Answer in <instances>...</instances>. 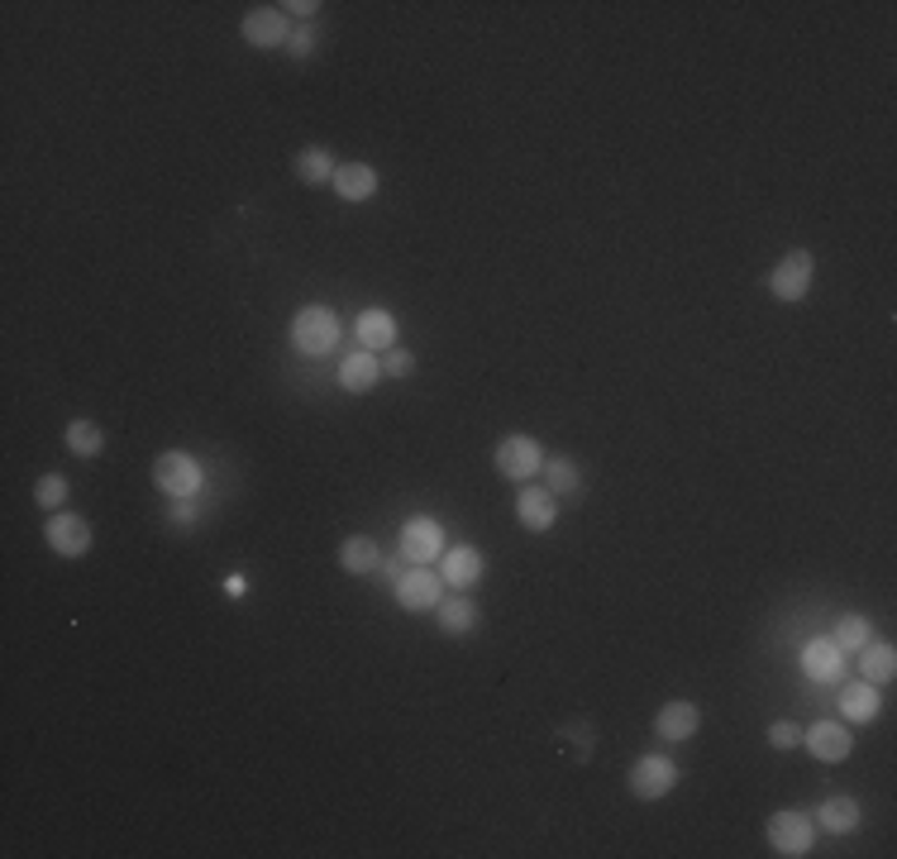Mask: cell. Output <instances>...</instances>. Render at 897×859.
Here are the masks:
<instances>
[{"instance_id":"cell-1","label":"cell","mask_w":897,"mask_h":859,"mask_svg":"<svg viewBox=\"0 0 897 859\" xmlns=\"http://www.w3.org/2000/svg\"><path fill=\"white\" fill-rule=\"evenodd\" d=\"M339 344V315L329 306H301L292 315V349L306 359H325Z\"/></svg>"},{"instance_id":"cell-2","label":"cell","mask_w":897,"mask_h":859,"mask_svg":"<svg viewBox=\"0 0 897 859\" xmlns=\"http://www.w3.org/2000/svg\"><path fill=\"white\" fill-rule=\"evenodd\" d=\"M149 473H153L158 492H167L173 501H187V497H196V487H201V464H196V454H187V449L158 454Z\"/></svg>"},{"instance_id":"cell-3","label":"cell","mask_w":897,"mask_h":859,"mask_svg":"<svg viewBox=\"0 0 897 859\" xmlns=\"http://www.w3.org/2000/svg\"><path fill=\"white\" fill-rule=\"evenodd\" d=\"M492 468L506 483H531L535 473H545V449H539L531 434H506V440L492 449Z\"/></svg>"},{"instance_id":"cell-4","label":"cell","mask_w":897,"mask_h":859,"mask_svg":"<svg viewBox=\"0 0 897 859\" xmlns=\"http://www.w3.org/2000/svg\"><path fill=\"white\" fill-rule=\"evenodd\" d=\"M678 764H673L668 755H640L636 764H630V792H636L640 802H659L668 798L673 788H678Z\"/></svg>"},{"instance_id":"cell-5","label":"cell","mask_w":897,"mask_h":859,"mask_svg":"<svg viewBox=\"0 0 897 859\" xmlns=\"http://www.w3.org/2000/svg\"><path fill=\"white\" fill-rule=\"evenodd\" d=\"M812 277H816V258L807 254V248H793V254H783L778 258V268L769 272V292L793 306V301H802L812 292Z\"/></svg>"},{"instance_id":"cell-6","label":"cell","mask_w":897,"mask_h":859,"mask_svg":"<svg viewBox=\"0 0 897 859\" xmlns=\"http://www.w3.org/2000/svg\"><path fill=\"white\" fill-rule=\"evenodd\" d=\"M44 539L58 559H82L91 549V525H86V515H77V511H53L48 525H44Z\"/></svg>"},{"instance_id":"cell-7","label":"cell","mask_w":897,"mask_h":859,"mask_svg":"<svg viewBox=\"0 0 897 859\" xmlns=\"http://www.w3.org/2000/svg\"><path fill=\"white\" fill-rule=\"evenodd\" d=\"M812 836H816L812 822H807V816H802V812H793V808L769 816V845H773V855H783V859H802V855L812 850Z\"/></svg>"},{"instance_id":"cell-8","label":"cell","mask_w":897,"mask_h":859,"mask_svg":"<svg viewBox=\"0 0 897 859\" xmlns=\"http://www.w3.org/2000/svg\"><path fill=\"white\" fill-rule=\"evenodd\" d=\"M444 602V578H434L430 568H406L397 578V606L401 612H434Z\"/></svg>"},{"instance_id":"cell-9","label":"cell","mask_w":897,"mask_h":859,"mask_svg":"<svg viewBox=\"0 0 897 859\" xmlns=\"http://www.w3.org/2000/svg\"><path fill=\"white\" fill-rule=\"evenodd\" d=\"M401 554L420 568L434 564L444 554V525L430 521V515H411V521L401 525Z\"/></svg>"},{"instance_id":"cell-10","label":"cell","mask_w":897,"mask_h":859,"mask_svg":"<svg viewBox=\"0 0 897 859\" xmlns=\"http://www.w3.org/2000/svg\"><path fill=\"white\" fill-rule=\"evenodd\" d=\"M516 521H521L531 535L554 531V521H559V497H554L549 487L521 483V492H516Z\"/></svg>"},{"instance_id":"cell-11","label":"cell","mask_w":897,"mask_h":859,"mask_svg":"<svg viewBox=\"0 0 897 859\" xmlns=\"http://www.w3.org/2000/svg\"><path fill=\"white\" fill-rule=\"evenodd\" d=\"M802 673H807L812 683H840V673H846V650L830 636L807 640V650H802Z\"/></svg>"},{"instance_id":"cell-12","label":"cell","mask_w":897,"mask_h":859,"mask_svg":"<svg viewBox=\"0 0 897 859\" xmlns=\"http://www.w3.org/2000/svg\"><path fill=\"white\" fill-rule=\"evenodd\" d=\"M802 745H807L822 764H840V759H850L854 735H850L840 721H816L812 731H802Z\"/></svg>"},{"instance_id":"cell-13","label":"cell","mask_w":897,"mask_h":859,"mask_svg":"<svg viewBox=\"0 0 897 859\" xmlns=\"http://www.w3.org/2000/svg\"><path fill=\"white\" fill-rule=\"evenodd\" d=\"M697 725H702V707L688 703V697H673L668 707H659V717H654V735L659 740H692L697 735Z\"/></svg>"},{"instance_id":"cell-14","label":"cell","mask_w":897,"mask_h":859,"mask_svg":"<svg viewBox=\"0 0 897 859\" xmlns=\"http://www.w3.org/2000/svg\"><path fill=\"white\" fill-rule=\"evenodd\" d=\"M377 167L373 163H339V172H335V191H339V201H373L377 196Z\"/></svg>"},{"instance_id":"cell-15","label":"cell","mask_w":897,"mask_h":859,"mask_svg":"<svg viewBox=\"0 0 897 859\" xmlns=\"http://www.w3.org/2000/svg\"><path fill=\"white\" fill-rule=\"evenodd\" d=\"M244 38L254 48H277V44H287V15L277 5H258V10H248L244 15Z\"/></svg>"},{"instance_id":"cell-16","label":"cell","mask_w":897,"mask_h":859,"mask_svg":"<svg viewBox=\"0 0 897 859\" xmlns=\"http://www.w3.org/2000/svg\"><path fill=\"white\" fill-rule=\"evenodd\" d=\"M353 335H359L363 349H392L397 344V321H392V311H382V306H368L359 311V321H353Z\"/></svg>"},{"instance_id":"cell-17","label":"cell","mask_w":897,"mask_h":859,"mask_svg":"<svg viewBox=\"0 0 897 859\" xmlns=\"http://www.w3.org/2000/svg\"><path fill=\"white\" fill-rule=\"evenodd\" d=\"M482 573H487V559H482V554L478 549H449L444 554V583L449 588H458V592H464V588H478L482 583Z\"/></svg>"},{"instance_id":"cell-18","label":"cell","mask_w":897,"mask_h":859,"mask_svg":"<svg viewBox=\"0 0 897 859\" xmlns=\"http://www.w3.org/2000/svg\"><path fill=\"white\" fill-rule=\"evenodd\" d=\"M377 378H382V359L373 349H359V353H349V359L339 363V387L345 392H373Z\"/></svg>"},{"instance_id":"cell-19","label":"cell","mask_w":897,"mask_h":859,"mask_svg":"<svg viewBox=\"0 0 897 859\" xmlns=\"http://www.w3.org/2000/svg\"><path fill=\"white\" fill-rule=\"evenodd\" d=\"M434 626H440V636H468L473 626H478V602L473 597H444L440 606H434Z\"/></svg>"},{"instance_id":"cell-20","label":"cell","mask_w":897,"mask_h":859,"mask_svg":"<svg viewBox=\"0 0 897 859\" xmlns=\"http://www.w3.org/2000/svg\"><path fill=\"white\" fill-rule=\"evenodd\" d=\"M292 167H296V177L306 182V187H321V182H335V153L321 149V143H306L296 158H292Z\"/></svg>"},{"instance_id":"cell-21","label":"cell","mask_w":897,"mask_h":859,"mask_svg":"<svg viewBox=\"0 0 897 859\" xmlns=\"http://www.w3.org/2000/svg\"><path fill=\"white\" fill-rule=\"evenodd\" d=\"M816 812H822V826L830 831V836H850V831H860V822H864L860 802L846 798V792H840V798H826Z\"/></svg>"},{"instance_id":"cell-22","label":"cell","mask_w":897,"mask_h":859,"mask_svg":"<svg viewBox=\"0 0 897 859\" xmlns=\"http://www.w3.org/2000/svg\"><path fill=\"white\" fill-rule=\"evenodd\" d=\"M339 568L345 573H373V568H382V549L373 545V535H349L345 545H339Z\"/></svg>"},{"instance_id":"cell-23","label":"cell","mask_w":897,"mask_h":859,"mask_svg":"<svg viewBox=\"0 0 897 859\" xmlns=\"http://www.w3.org/2000/svg\"><path fill=\"white\" fill-rule=\"evenodd\" d=\"M878 703H883V697H878V683H850L846 687V693H840V717H846V721H874L878 717Z\"/></svg>"},{"instance_id":"cell-24","label":"cell","mask_w":897,"mask_h":859,"mask_svg":"<svg viewBox=\"0 0 897 859\" xmlns=\"http://www.w3.org/2000/svg\"><path fill=\"white\" fill-rule=\"evenodd\" d=\"M62 440H68V449H72L77 458H96L101 449H105V430L96 426V420H68Z\"/></svg>"},{"instance_id":"cell-25","label":"cell","mask_w":897,"mask_h":859,"mask_svg":"<svg viewBox=\"0 0 897 859\" xmlns=\"http://www.w3.org/2000/svg\"><path fill=\"white\" fill-rule=\"evenodd\" d=\"M860 654H864L860 669H864L869 683H888L893 673H897V650H893V645H874V640H869Z\"/></svg>"},{"instance_id":"cell-26","label":"cell","mask_w":897,"mask_h":859,"mask_svg":"<svg viewBox=\"0 0 897 859\" xmlns=\"http://www.w3.org/2000/svg\"><path fill=\"white\" fill-rule=\"evenodd\" d=\"M68 478L62 473H44V478L34 483V507H44V511H58V507H68Z\"/></svg>"},{"instance_id":"cell-27","label":"cell","mask_w":897,"mask_h":859,"mask_svg":"<svg viewBox=\"0 0 897 859\" xmlns=\"http://www.w3.org/2000/svg\"><path fill=\"white\" fill-rule=\"evenodd\" d=\"M545 478H549V492H554V497L578 492V487H583V478H578V464H573V458H563V454L545 464Z\"/></svg>"},{"instance_id":"cell-28","label":"cell","mask_w":897,"mask_h":859,"mask_svg":"<svg viewBox=\"0 0 897 859\" xmlns=\"http://www.w3.org/2000/svg\"><path fill=\"white\" fill-rule=\"evenodd\" d=\"M836 645H840L846 654H860L864 645H869V620H864V616H846V620L836 626Z\"/></svg>"},{"instance_id":"cell-29","label":"cell","mask_w":897,"mask_h":859,"mask_svg":"<svg viewBox=\"0 0 897 859\" xmlns=\"http://www.w3.org/2000/svg\"><path fill=\"white\" fill-rule=\"evenodd\" d=\"M769 745L773 750H797L802 745V725L797 721H773L769 725Z\"/></svg>"},{"instance_id":"cell-30","label":"cell","mask_w":897,"mask_h":859,"mask_svg":"<svg viewBox=\"0 0 897 859\" xmlns=\"http://www.w3.org/2000/svg\"><path fill=\"white\" fill-rule=\"evenodd\" d=\"M382 373L387 378H411L416 373V359L406 349H387V359H382Z\"/></svg>"},{"instance_id":"cell-31","label":"cell","mask_w":897,"mask_h":859,"mask_svg":"<svg viewBox=\"0 0 897 859\" xmlns=\"http://www.w3.org/2000/svg\"><path fill=\"white\" fill-rule=\"evenodd\" d=\"M277 10H292V15H301V20H311V15H315V10H321V5H315V0H287V5H277Z\"/></svg>"},{"instance_id":"cell-32","label":"cell","mask_w":897,"mask_h":859,"mask_svg":"<svg viewBox=\"0 0 897 859\" xmlns=\"http://www.w3.org/2000/svg\"><path fill=\"white\" fill-rule=\"evenodd\" d=\"M311 44H315V38H311V30L292 34V53H296V58H306V53H311Z\"/></svg>"},{"instance_id":"cell-33","label":"cell","mask_w":897,"mask_h":859,"mask_svg":"<svg viewBox=\"0 0 897 859\" xmlns=\"http://www.w3.org/2000/svg\"><path fill=\"white\" fill-rule=\"evenodd\" d=\"M382 568H387V578H392V583H397V578L406 573V554H401V559H387V564H382Z\"/></svg>"},{"instance_id":"cell-34","label":"cell","mask_w":897,"mask_h":859,"mask_svg":"<svg viewBox=\"0 0 897 859\" xmlns=\"http://www.w3.org/2000/svg\"><path fill=\"white\" fill-rule=\"evenodd\" d=\"M191 501V497H187ZM187 501H177V511H173V521H182V525H191V507H187Z\"/></svg>"}]
</instances>
